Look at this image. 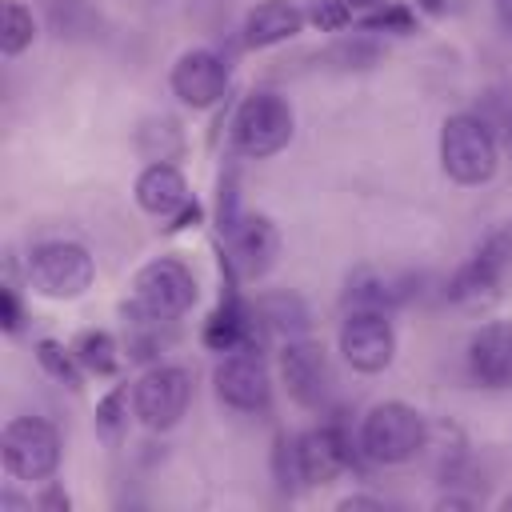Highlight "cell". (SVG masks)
I'll return each instance as SVG.
<instances>
[{"instance_id":"16","label":"cell","mask_w":512,"mask_h":512,"mask_svg":"<svg viewBox=\"0 0 512 512\" xmlns=\"http://www.w3.org/2000/svg\"><path fill=\"white\" fill-rule=\"evenodd\" d=\"M304 12L292 0H260L248 16H244V44L248 48H272L292 40L304 28Z\"/></svg>"},{"instance_id":"14","label":"cell","mask_w":512,"mask_h":512,"mask_svg":"<svg viewBox=\"0 0 512 512\" xmlns=\"http://www.w3.org/2000/svg\"><path fill=\"white\" fill-rule=\"evenodd\" d=\"M228 240H232V268L244 276V280H256L272 268L276 252H280V232L268 216H244L228 228Z\"/></svg>"},{"instance_id":"4","label":"cell","mask_w":512,"mask_h":512,"mask_svg":"<svg viewBox=\"0 0 512 512\" xmlns=\"http://www.w3.org/2000/svg\"><path fill=\"white\" fill-rule=\"evenodd\" d=\"M292 140V108L276 92H252L232 116V148L248 160H268Z\"/></svg>"},{"instance_id":"22","label":"cell","mask_w":512,"mask_h":512,"mask_svg":"<svg viewBox=\"0 0 512 512\" xmlns=\"http://www.w3.org/2000/svg\"><path fill=\"white\" fill-rule=\"evenodd\" d=\"M36 36V20L20 0L4 4V28H0V52L4 56H20Z\"/></svg>"},{"instance_id":"30","label":"cell","mask_w":512,"mask_h":512,"mask_svg":"<svg viewBox=\"0 0 512 512\" xmlns=\"http://www.w3.org/2000/svg\"><path fill=\"white\" fill-rule=\"evenodd\" d=\"M476 500H468V496H440L436 500V508H472Z\"/></svg>"},{"instance_id":"3","label":"cell","mask_w":512,"mask_h":512,"mask_svg":"<svg viewBox=\"0 0 512 512\" xmlns=\"http://www.w3.org/2000/svg\"><path fill=\"white\" fill-rule=\"evenodd\" d=\"M96 260L76 240H44L28 256V284L44 300H76L92 288Z\"/></svg>"},{"instance_id":"28","label":"cell","mask_w":512,"mask_h":512,"mask_svg":"<svg viewBox=\"0 0 512 512\" xmlns=\"http://www.w3.org/2000/svg\"><path fill=\"white\" fill-rule=\"evenodd\" d=\"M36 508H60V512H68V496L60 488H48V492L36 496Z\"/></svg>"},{"instance_id":"34","label":"cell","mask_w":512,"mask_h":512,"mask_svg":"<svg viewBox=\"0 0 512 512\" xmlns=\"http://www.w3.org/2000/svg\"><path fill=\"white\" fill-rule=\"evenodd\" d=\"M500 508H504V512H512V492H508V496L500 500Z\"/></svg>"},{"instance_id":"7","label":"cell","mask_w":512,"mask_h":512,"mask_svg":"<svg viewBox=\"0 0 512 512\" xmlns=\"http://www.w3.org/2000/svg\"><path fill=\"white\" fill-rule=\"evenodd\" d=\"M188 400H192V376L180 364H152L132 384V416L152 432L172 428L188 412Z\"/></svg>"},{"instance_id":"31","label":"cell","mask_w":512,"mask_h":512,"mask_svg":"<svg viewBox=\"0 0 512 512\" xmlns=\"http://www.w3.org/2000/svg\"><path fill=\"white\" fill-rule=\"evenodd\" d=\"M352 12H372V8H384V4H392V0H344Z\"/></svg>"},{"instance_id":"13","label":"cell","mask_w":512,"mask_h":512,"mask_svg":"<svg viewBox=\"0 0 512 512\" xmlns=\"http://www.w3.org/2000/svg\"><path fill=\"white\" fill-rule=\"evenodd\" d=\"M468 376L480 384V388H512V324L496 320V324H484L472 332L468 340Z\"/></svg>"},{"instance_id":"8","label":"cell","mask_w":512,"mask_h":512,"mask_svg":"<svg viewBox=\"0 0 512 512\" xmlns=\"http://www.w3.org/2000/svg\"><path fill=\"white\" fill-rule=\"evenodd\" d=\"M340 356L356 368V372H384L396 356V332L388 324L384 312L376 308H356L344 316L340 324Z\"/></svg>"},{"instance_id":"29","label":"cell","mask_w":512,"mask_h":512,"mask_svg":"<svg viewBox=\"0 0 512 512\" xmlns=\"http://www.w3.org/2000/svg\"><path fill=\"white\" fill-rule=\"evenodd\" d=\"M340 508H344V512H352V508H376V512H380L384 500H380V496H344Z\"/></svg>"},{"instance_id":"19","label":"cell","mask_w":512,"mask_h":512,"mask_svg":"<svg viewBox=\"0 0 512 512\" xmlns=\"http://www.w3.org/2000/svg\"><path fill=\"white\" fill-rule=\"evenodd\" d=\"M180 148H184V136H180L176 120L160 116V120H148V124L140 128V152H144L152 164H172V160L180 156Z\"/></svg>"},{"instance_id":"24","label":"cell","mask_w":512,"mask_h":512,"mask_svg":"<svg viewBox=\"0 0 512 512\" xmlns=\"http://www.w3.org/2000/svg\"><path fill=\"white\" fill-rule=\"evenodd\" d=\"M124 428H128V396H124V388H112L96 404V432H100V440L116 444L124 436Z\"/></svg>"},{"instance_id":"20","label":"cell","mask_w":512,"mask_h":512,"mask_svg":"<svg viewBox=\"0 0 512 512\" xmlns=\"http://www.w3.org/2000/svg\"><path fill=\"white\" fill-rule=\"evenodd\" d=\"M392 300H396V292H392L376 272L360 268V272L348 276V288H344V308H348V312H356V308H376V312H384Z\"/></svg>"},{"instance_id":"23","label":"cell","mask_w":512,"mask_h":512,"mask_svg":"<svg viewBox=\"0 0 512 512\" xmlns=\"http://www.w3.org/2000/svg\"><path fill=\"white\" fill-rule=\"evenodd\" d=\"M36 360H40V368H44L48 376L64 380L68 388H76V384H80V360H76V352H72V348L56 344V340H40V344H36Z\"/></svg>"},{"instance_id":"26","label":"cell","mask_w":512,"mask_h":512,"mask_svg":"<svg viewBox=\"0 0 512 512\" xmlns=\"http://www.w3.org/2000/svg\"><path fill=\"white\" fill-rule=\"evenodd\" d=\"M364 28H384V32H412V16H408V8H400V4H384V8H376V12H368L364 16Z\"/></svg>"},{"instance_id":"25","label":"cell","mask_w":512,"mask_h":512,"mask_svg":"<svg viewBox=\"0 0 512 512\" xmlns=\"http://www.w3.org/2000/svg\"><path fill=\"white\" fill-rule=\"evenodd\" d=\"M308 20H312L320 32H332V28H344V24L352 20V8H348L344 0H316L312 12H308Z\"/></svg>"},{"instance_id":"2","label":"cell","mask_w":512,"mask_h":512,"mask_svg":"<svg viewBox=\"0 0 512 512\" xmlns=\"http://www.w3.org/2000/svg\"><path fill=\"white\" fill-rule=\"evenodd\" d=\"M424 440H428V424L404 400L372 404L360 424V452L372 464H404L424 448Z\"/></svg>"},{"instance_id":"18","label":"cell","mask_w":512,"mask_h":512,"mask_svg":"<svg viewBox=\"0 0 512 512\" xmlns=\"http://www.w3.org/2000/svg\"><path fill=\"white\" fill-rule=\"evenodd\" d=\"M72 352H76V360H80L84 372L112 376V372L120 368V348H116V340H112L108 332H100V328L80 332V336L72 340Z\"/></svg>"},{"instance_id":"10","label":"cell","mask_w":512,"mask_h":512,"mask_svg":"<svg viewBox=\"0 0 512 512\" xmlns=\"http://www.w3.org/2000/svg\"><path fill=\"white\" fill-rule=\"evenodd\" d=\"M280 380L300 408H324L332 392V368L324 348L308 336H292L280 348Z\"/></svg>"},{"instance_id":"12","label":"cell","mask_w":512,"mask_h":512,"mask_svg":"<svg viewBox=\"0 0 512 512\" xmlns=\"http://www.w3.org/2000/svg\"><path fill=\"white\" fill-rule=\"evenodd\" d=\"M296 464H300V480L304 484H320L324 488L352 464V444L336 424L308 428L304 436H296Z\"/></svg>"},{"instance_id":"33","label":"cell","mask_w":512,"mask_h":512,"mask_svg":"<svg viewBox=\"0 0 512 512\" xmlns=\"http://www.w3.org/2000/svg\"><path fill=\"white\" fill-rule=\"evenodd\" d=\"M420 4H424V8H432V12H440V8H444L440 0H420Z\"/></svg>"},{"instance_id":"17","label":"cell","mask_w":512,"mask_h":512,"mask_svg":"<svg viewBox=\"0 0 512 512\" xmlns=\"http://www.w3.org/2000/svg\"><path fill=\"white\" fill-rule=\"evenodd\" d=\"M500 292H504V276H500L480 252H476L464 268H456V276L448 280V300L460 304V308H472V312L496 304Z\"/></svg>"},{"instance_id":"5","label":"cell","mask_w":512,"mask_h":512,"mask_svg":"<svg viewBox=\"0 0 512 512\" xmlns=\"http://www.w3.org/2000/svg\"><path fill=\"white\" fill-rule=\"evenodd\" d=\"M196 300V276L176 256H156L132 276V308L148 320H176Z\"/></svg>"},{"instance_id":"9","label":"cell","mask_w":512,"mask_h":512,"mask_svg":"<svg viewBox=\"0 0 512 512\" xmlns=\"http://www.w3.org/2000/svg\"><path fill=\"white\" fill-rule=\"evenodd\" d=\"M212 380H216V396L236 412H260L272 400V380L256 348H228Z\"/></svg>"},{"instance_id":"21","label":"cell","mask_w":512,"mask_h":512,"mask_svg":"<svg viewBox=\"0 0 512 512\" xmlns=\"http://www.w3.org/2000/svg\"><path fill=\"white\" fill-rule=\"evenodd\" d=\"M256 312L264 316L268 328L284 332L288 340H292V336H304V328H308V312H304V304H300L296 296H268V300H260Z\"/></svg>"},{"instance_id":"27","label":"cell","mask_w":512,"mask_h":512,"mask_svg":"<svg viewBox=\"0 0 512 512\" xmlns=\"http://www.w3.org/2000/svg\"><path fill=\"white\" fill-rule=\"evenodd\" d=\"M0 320H4V332H20L24 312H20V300H16V284L12 280L0 288Z\"/></svg>"},{"instance_id":"11","label":"cell","mask_w":512,"mask_h":512,"mask_svg":"<svg viewBox=\"0 0 512 512\" xmlns=\"http://www.w3.org/2000/svg\"><path fill=\"white\" fill-rule=\"evenodd\" d=\"M172 96L188 108H212L228 88V64L212 48H188L172 64Z\"/></svg>"},{"instance_id":"6","label":"cell","mask_w":512,"mask_h":512,"mask_svg":"<svg viewBox=\"0 0 512 512\" xmlns=\"http://www.w3.org/2000/svg\"><path fill=\"white\" fill-rule=\"evenodd\" d=\"M0 456L16 480H48L60 468V432L40 416H12L0 436Z\"/></svg>"},{"instance_id":"1","label":"cell","mask_w":512,"mask_h":512,"mask_svg":"<svg viewBox=\"0 0 512 512\" xmlns=\"http://www.w3.org/2000/svg\"><path fill=\"white\" fill-rule=\"evenodd\" d=\"M500 164V148L492 128L472 116V112H456L440 124V168L448 180L456 184H484L492 180Z\"/></svg>"},{"instance_id":"32","label":"cell","mask_w":512,"mask_h":512,"mask_svg":"<svg viewBox=\"0 0 512 512\" xmlns=\"http://www.w3.org/2000/svg\"><path fill=\"white\" fill-rule=\"evenodd\" d=\"M496 16H500L504 32H512V0H496Z\"/></svg>"},{"instance_id":"15","label":"cell","mask_w":512,"mask_h":512,"mask_svg":"<svg viewBox=\"0 0 512 512\" xmlns=\"http://www.w3.org/2000/svg\"><path fill=\"white\" fill-rule=\"evenodd\" d=\"M136 204L148 216L172 220L180 208H188V180L180 176L176 164H148L136 176Z\"/></svg>"}]
</instances>
